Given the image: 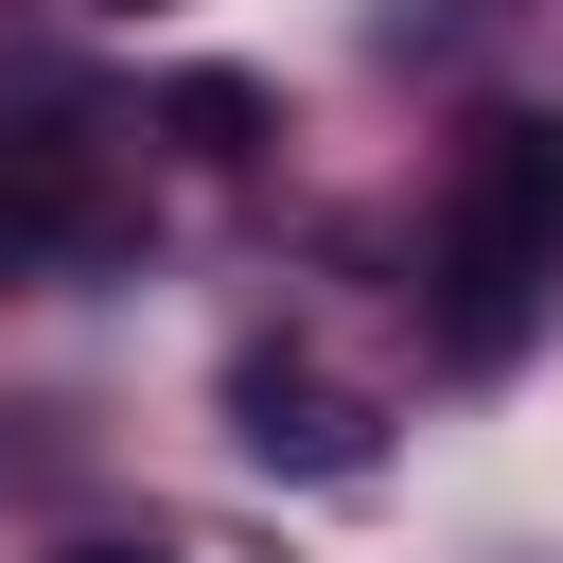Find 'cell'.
I'll use <instances>...</instances> for the list:
<instances>
[{
    "mask_svg": "<svg viewBox=\"0 0 563 563\" xmlns=\"http://www.w3.org/2000/svg\"><path fill=\"white\" fill-rule=\"evenodd\" d=\"M545 282H563V246L475 176V194H457V229H440V352H457V369H510V352H528V317H545Z\"/></svg>",
    "mask_w": 563,
    "mask_h": 563,
    "instance_id": "cell-1",
    "label": "cell"
},
{
    "mask_svg": "<svg viewBox=\"0 0 563 563\" xmlns=\"http://www.w3.org/2000/svg\"><path fill=\"white\" fill-rule=\"evenodd\" d=\"M229 422H246V457H299V475H352V457H369V405L317 387V369H282V352L229 369Z\"/></svg>",
    "mask_w": 563,
    "mask_h": 563,
    "instance_id": "cell-2",
    "label": "cell"
},
{
    "mask_svg": "<svg viewBox=\"0 0 563 563\" xmlns=\"http://www.w3.org/2000/svg\"><path fill=\"white\" fill-rule=\"evenodd\" d=\"M158 123H176L194 158H246V141H264V88H246V70H176V88H158Z\"/></svg>",
    "mask_w": 563,
    "mask_h": 563,
    "instance_id": "cell-3",
    "label": "cell"
},
{
    "mask_svg": "<svg viewBox=\"0 0 563 563\" xmlns=\"http://www.w3.org/2000/svg\"><path fill=\"white\" fill-rule=\"evenodd\" d=\"M475 176H493V194L563 246V123H493V141H475Z\"/></svg>",
    "mask_w": 563,
    "mask_h": 563,
    "instance_id": "cell-4",
    "label": "cell"
},
{
    "mask_svg": "<svg viewBox=\"0 0 563 563\" xmlns=\"http://www.w3.org/2000/svg\"><path fill=\"white\" fill-rule=\"evenodd\" d=\"M53 563H176V545H53Z\"/></svg>",
    "mask_w": 563,
    "mask_h": 563,
    "instance_id": "cell-5",
    "label": "cell"
},
{
    "mask_svg": "<svg viewBox=\"0 0 563 563\" xmlns=\"http://www.w3.org/2000/svg\"><path fill=\"white\" fill-rule=\"evenodd\" d=\"M0 264H18V229H0Z\"/></svg>",
    "mask_w": 563,
    "mask_h": 563,
    "instance_id": "cell-6",
    "label": "cell"
}]
</instances>
